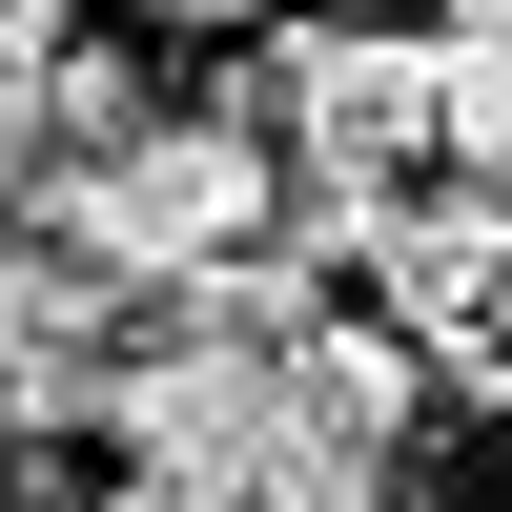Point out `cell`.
Segmentation results:
<instances>
[{"label": "cell", "instance_id": "6da1fadb", "mask_svg": "<svg viewBox=\"0 0 512 512\" xmlns=\"http://www.w3.org/2000/svg\"><path fill=\"white\" fill-rule=\"evenodd\" d=\"M41 226L82 246V267H123V287H164V308H185V287H226L246 246H287L308 226V185H287V144L267 123H123V144H82V164H41Z\"/></svg>", "mask_w": 512, "mask_h": 512}, {"label": "cell", "instance_id": "7a4b0ae2", "mask_svg": "<svg viewBox=\"0 0 512 512\" xmlns=\"http://www.w3.org/2000/svg\"><path fill=\"white\" fill-rule=\"evenodd\" d=\"M246 123L287 144V185H410V164H451V41L431 21H308L287 0L267 82H246Z\"/></svg>", "mask_w": 512, "mask_h": 512}, {"label": "cell", "instance_id": "3957f363", "mask_svg": "<svg viewBox=\"0 0 512 512\" xmlns=\"http://www.w3.org/2000/svg\"><path fill=\"white\" fill-rule=\"evenodd\" d=\"M103 451L123 472H185V492H267L287 472V328L185 308L164 349H123L103 369Z\"/></svg>", "mask_w": 512, "mask_h": 512}, {"label": "cell", "instance_id": "277c9868", "mask_svg": "<svg viewBox=\"0 0 512 512\" xmlns=\"http://www.w3.org/2000/svg\"><path fill=\"white\" fill-rule=\"evenodd\" d=\"M123 267H82L62 226H0V431H103V369H123Z\"/></svg>", "mask_w": 512, "mask_h": 512}, {"label": "cell", "instance_id": "5b68a950", "mask_svg": "<svg viewBox=\"0 0 512 512\" xmlns=\"http://www.w3.org/2000/svg\"><path fill=\"white\" fill-rule=\"evenodd\" d=\"M451 164H472V185H512V21H472V0H451Z\"/></svg>", "mask_w": 512, "mask_h": 512}, {"label": "cell", "instance_id": "8992f818", "mask_svg": "<svg viewBox=\"0 0 512 512\" xmlns=\"http://www.w3.org/2000/svg\"><path fill=\"white\" fill-rule=\"evenodd\" d=\"M144 21H287V0H144Z\"/></svg>", "mask_w": 512, "mask_h": 512}, {"label": "cell", "instance_id": "52a82bcc", "mask_svg": "<svg viewBox=\"0 0 512 512\" xmlns=\"http://www.w3.org/2000/svg\"><path fill=\"white\" fill-rule=\"evenodd\" d=\"M21 185H41V164H21V144H0V226H21Z\"/></svg>", "mask_w": 512, "mask_h": 512}, {"label": "cell", "instance_id": "ba28073f", "mask_svg": "<svg viewBox=\"0 0 512 512\" xmlns=\"http://www.w3.org/2000/svg\"><path fill=\"white\" fill-rule=\"evenodd\" d=\"M0 512H41V492H21V451H0Z\"/></svg>", "mask_w": 512, "mask_h": 512}, {"label": "cell", "instance_id": "9c48e42d", "mask_svg": "<svg viewBox=\"0 0 512 512\" xmlns=\"http://www.w3.org/2000/svg\"><path fill=\"white\" fill-rule=\"evenodd\" d=\"M472 21H512V0H472Z\"/></svg>", "mask_w": 512, "mask_h": 512}]
</instances>
